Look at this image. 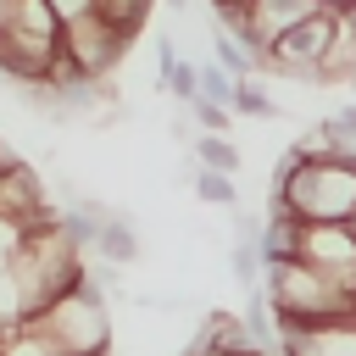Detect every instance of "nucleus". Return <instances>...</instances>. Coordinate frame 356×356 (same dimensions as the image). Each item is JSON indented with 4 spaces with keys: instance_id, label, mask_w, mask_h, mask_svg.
<instances>
[{
    "instance_id": "obj_5",
    "label": "nucleus",
    "mask_w": 356,
    "mask_h": 356,
    "mask_svg": "<svg viewBox=\"0 0 356 356\" xmlns=\"http://www.w3.org/2000/svg\"><path fill=\"white\" fill-rule=\"evenodd\" d=\"M284 356H356V317L328 323V328H289L278 334Z\"/></svg>"
},
{
    "instance_id": "obj_14",
    "label": "nucleus",
    "mask_w": 356,
    "mask_h": 356,
    "mask_svg": "<svg viewBox=\"0 0 356 356\" xmlns=\"http://www.w3.org/2000/svg\"><path fill=\"white\" fill-rule=\"evenodd\" d=\"M0 356H61L50 339H39L33 328H11V334H0Z\"/></svg>"
},
{
    "instance_id": "obj_19",
    "label": "nucleus",
    "mask_w": 356,
    "mask_h": 356,
    "mask_svg": "<svg viewBox=\"0 0 356 356\" xmlns=\"http://www.w3.org/2000/svg\"><path fill=\"white\" fill-rule=\"evenodd\" d=\"M167 6H172V11H189V0H167Z\"/></svg>"
},
{
    "instance_id": "obj_1",
    "label": "nucleus",
    "mask_w": 356,
    "mask_h": 356,
    "mask_svg": "<svg viewBox=\"0 0 356 356\" xmlns=\"http://www.w3.org/2000/svg\"><path fill=\"white\" fill-rule=\"evenodd\" d=\"M61 61V22L50 0H11V17L0 28V72L11 83H50Z\"/></svg>"
},
{
    "instance_id": "obj_2",
    "label": "nucleus",
    "mask_w": 356,
    "mask_h": 356,
    "mask_svg": "<svg viewBox=\"0 0 356 356\" xmlns=\"http://www.w3.org/2000/svg\"><path fill=\"white\" fill-rule=\"evenodd\" d=\"M22 328H33L39 339H50L61 356H106L111 350V317H106V295H100L95 278H83L72 295H61L56 306H44Z\"/></svg>"
},
{
    "instance_id": "obj_8",
    "label": "nucleus",
    "mask_w": 356,
    "mask_h": 356,
    "mask_svg": "<svg viewBox=\"0 0 356 356\" xmlns=\"http://www.w3.org/2000/svg\"><path fill=\"white\" fill-rule=\"evenodd\" d=\"M189 189L206 200V206H239V184L228 178V172H211V167H195V178H189Z\"/></svg>"
},
{
    "instance_id": "obj_3",
    "label": "nucleus",
    "mask_w": 356,
    "mask_h": 356,
    "mask_svg": "<svg viewBox=\"0 0 356 356\" xmlns=\"http://www.w3.org/2000/svg\"><path fill=\"white\" fill-rule=\"evenodd\" d=\"M334 33H339V17H334V11L306 17L300 28H289V33L267 50V72L323 83V78H328V56H334Z\"/></svg>"
},
{
    "instance_id": "obj_12",
    "label": "nucleus",
    "mask_w": 356,
    "mask_h": 356,
    "mask_svg": "<svg viewBox=\"0 0 356 356\" xmlns=\"http://www.w3.org/2000/svg\"><path fill=\"white\" fill-rule=\"evenodd\" d=\"M234 117H284V106L267 95V89H256V83H239V95H234Z\"/></svg>"
},
{
    "instance_id": "obj_4",
    "label": "nucleus",
    "mask_w": 356,
    "mask_h": 356,
    "mask_svg": "<svg viewBox=\"0 0 356 356\" xmlns=\"http://www.w3.org/2000/svg\"><path fill=\"white\" fill-rule=\"evenodd\" d=\"M122 50H128V33H117V28L100 22V17H83V22L61 28V61H67L78 78H89V83H100V78L122 61Z\"/></svg>"
},
{
    "instance_id": "obj_9",
    "label": "nucleus",
    "mask_w": 356,
    "mask_h": 356,
    "mask_svg": "<svg viewBox=\"0 0 356 356\" xmlns=\"http://www.w3.org/2000/svg\"><path fill=\"white\" fill-rule=\"evenodd\" d=\"M195 161L211 167V172H228V178L239 172V150H234L222 134H200V139H195Z\"/></svg>"
},
{
    "instance_id": "obj_17",
    "label": "nucleus",
    "mask_w": 356,
    "mask_h": 356,
    "mask_svg": "<svg viewBox=\"0 0 356 356\" xmlns=\"http://www.w3.org/2000/svg\"><path fill=\"white\" fill-rule=\"evenodd\" d=\"M323 11H356V0H317Z\"/></svg>"
},
{
    "instance_id": "obj_13",
    "label": "nucleus",
    "mask_w": 356,
    "mask_h": 356,
    "mask_svg": "<svg viewBox=\"0 0 356 356\" xmlns=\"http://www.w3.org/2000/svg\"><path fill=\"white\" fill-rule=\"evenodd\" d=\"M261 267H267V261H261V245H234V250H228V273H234L245 289L261 284Z\"/></svg>"
},
{
    "instance_id": "obj_10",
    "label": "nucleus",
    "mask_w": 356,
    "mask_h": 356,
    "mask_svg": "<svg viewBox=\"0 0 356 356\" xmlns=\"http://www.w3.org/2000/svg\"><path fill=\"white\" fill-rule=\"evenodd\" d=\"M161 89H167L178 106H195V100H200V67H189V61H172V67L161 72Z\"/></svg>"
},
{
    "instance_id": "obj_16",
    "label": "nucleus",
    "mask_w": 356,
    "mask_h": 356,
    "mask_svg": "<svg viewBox=\"0 0 356 356\" xmlns=\"http://www.w3.org/2000/svg\"><path fill=\"white\" fill-rule=\"evenodd\" d=\"M50 11H56V22H61V28H72V22L95 17V0H50Z\"/></svg>"
},
{
    "instance_id": "obj_15",
    "label": "nucleus",
    "mask_w": 356,
    "mask_h": 356,
    "mask_svg": "<svg viewBox=\"0 0 356 356\" xmlns=\"http://www.w3.org/2000/svg\"><path fill=\"white\" fill-rule=\"evenodd\" d=\"M189 117H195V128H200V134H222L234 111H228V106H217V100H195V106H189Z\"/></svg>"
},
{
    "instance_id": "obj_21",
    "label": "nucleus",
    "mask_w": 356,
    "mask_h": 356,
    "mask_svg": "<svg viewBox=\"0 0 356 356\" xmlns=\"http://www.w3.org/2000/svg\"><path fill=\"white\" fill-rule=\"evenodd\" d=\"M350 228H356V217H350Z\"/></svg>"
},
{
    "instance_id": "obj_18",
    "label": "nucleus",
    "mask_w": 356,
    "mask_h": 356,
    "mask_svg": "<svg viewBox=\"0 0 356 356\" xmlns=\"http://www.w3.org/2000/svg\"><path fill=\"white\" fill-rule=\"evenodd\" d=\"M6 17H11V0H0V28H6Z\"/></svg>"
},
{
    "instance_id": "obj_20",
    "label": "nucleus",
    "mask_w": 356,
    "mask_h": 356,
    "mask_svg": "<svg viewBox=\"0 0 356 356\" xmlns=\"http://www.w3.org/2000/svg\"><path fill=\"white\" fill-rule=\"evenodd\" d=\"M6 161H11V150H6V145H0V167H6Z\"/></svg>"
},
{
    "instance_id": "obj_11",
    "label": "nucleus",
    "mask_w": 356,
    "mask_h": 356,
    "mask_svg": "<svg viewBox=\"0 0 356 356\" xmlns=\"http://www.w3.org/2000/svg\"><path fill=\"white\" fill-rule=\"evenodd\" d=\"M234 95H239V78H228L217 61H200V100H217L234 111Z\"/></svg>"
},
{
    "instance_id": "obj_6",
    "label": "nucleus",
    "mask_w": 356,
    "mask_h": 356,
    "mask_svg": "<svg viewBox=\"0 0 356 356\" xmlns=\"http://www.w3.org/2000/svg\"><path fill=\"white\" fill-rule=\"evenodd\" d=\"M95 256L106 261V267H134L139 261V234H134V217L128 211H106V222H100V234H95Z\"/></svg>"
},
{
    "instance_id": "obj_7",
    "label": "nucleus",
    "mask_w": 356,
    "mask_h": 356,
    "mask_svg": "<svg viewBox=\"0 0 356 356\" xmlns=\"http://www.w3.org/2000/svg\"><path fill=\"white\" fill-rule=\"evenodd\" d=\"M150 6H156V0H95V17H100V22H111L117 33H128V39H134V33L145 28Z\"/></svg>"
}]
</instances>
